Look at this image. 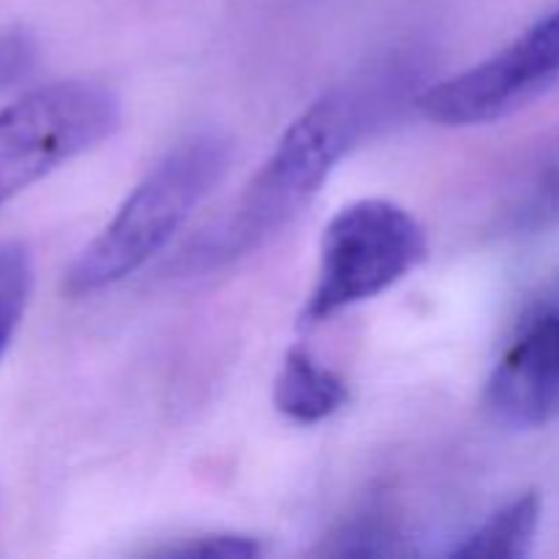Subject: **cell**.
I'll list each match as a JSON object with an SVG mask.
<instances>
[{"label":"cell","instance_id":"obj_5","mask_svg":"<svg viewBox=\"0 0 559 559\" xmlns=\"http://www.w3.org/2000/svg\"><path fill=\"white\" fill-rule=\"evenodd\" d=\"M557 80L559 5L497 55L426 87L415 104L437 126H484L527 107Z\"/></svg>","mask_w":559,"mask_h":559},{"label":"cell","instance_id":"obj_1","mask_svg":"<svg viewBox=\"0 0 559 559\" xmlns=\"http://www.w3.org/2000/svg\"><path fill=\"white\" fill-rule=\"evenodd\" d=\"M409 66L374 69L366 80L333 87L304 109L235 205L180 257L186 273L216 271L271 243L311 205L333 169L374 129L388 109L407 96Z\"/></svg>","mask_w":559,"mask_h":559},{"label":"cell","instance_id":"obj_10","mask_svg":"<svg viewBox=\"0 0 559 559\" xmlns=\"http://www.w3.org/2000/svg\"><path fill=\"white\" fill-rule=\"evenodd\" d=\"M333 546L328 555L338 557H385L402 555L399 533L393 524L382 519V513H364L355 522L344 524L342 533L333 535Z\"/></svg>","mask_w":559,"mask_h":559},{"label":"cell","instance_id":"obj_4","mask_svg":"<svg viewBox=\"0 0 559 559\" xmlns=\"http://www.w3.org/2000/svg\"><path fill=\"white\" fill-rule=\"evenodd\" d=\"M123 107L112 87L60 80L0 109V205L118 131Z\"/></svg>","mask_w":559,"mask_h":559},{"label":"cell","instance_id":"obj_9","mask_svg":"<svg viewBox=\"0 0 559 559\" xmlns=\"http://www.w3.org/2000/svg\"><path fill=\"white\" fill-rule=\"evenodd\" d=\"M33 289L31 251L20 240H0V360L9 353Z\"/></svg>","mask_w":559,"mask_h":559},{"label":"cell","instance_id":"obj_3","mask_svg":"<svg viewBox=\"0 0 559 559\" xmlns=\"http://www.w3.org/2000/svg\"><path fill=\"white\" fill-rule=\"evenodd\" d=\"M426 254V229L407 207L380 197L349 202L322 229L317 278L300 320L317 325L377 298L409 276Z\"/></svg>","mask_w":559,"mask_h":559},{"label":"cell","instance_id":"obj_7","mask_svg":"<svg viewBox=\"0 0 559 559\" xmlns=\"http://www.w3.org/2000/svg\"><path fill=\"white\" fill-rule=\"evenodd\" d=\"M349 388L342 377L314 358L306 347L284 355L273 385V404L284 418L300 426H314L336 415L347 404Z\"/></svg>","mask_w":559,"mask_h":559},{"label":"cell","instance_id":"obj_13","mask_svg":"<svg viewBox=\"0 0 559 559\" xmlns=\"http://www.w3.org/2000/svg\"><path fill=\"white\" fill-rule=\"evenodd\" d=\"M36 63V41L25 31H0V91L14 85Z\"/></svg>","mask_w":559,"mask_h":559},{"label":"cell","instance_id":"obj_12","mask_svg":"<svg viewBox=\"0 0 559 559\" xmlns=\"http://www.w3.org/2000/svg\"><path fill=\"white\" fill-rule=\"evenodd\" d=\"M519 224L524 229L559 227V164H555L546 178L535 186L533 197L519 211Z\"/></svg>","mask_w":559,"mask_h":559},{"label":"cell","instance_id":"obj_2","mask_svg":"<svg viewBox=\"0 0 559 559\" xmlns=\"http://www.w3.org/2000/svg\"><path fill=\"white\" fill-rule=\"evenodd\" d=\"M229 162L233 142L218 131H197L175 145L71 262L66 293L87 298L142 271L222 183Z\"/></svg>","mask_w":559,"mask_h":559},{"label":"cell","instance_id":"obj_6","mask_svg":"<svg viewBox=\"0 0 559 559\" xmlns=\"http://www.w3.org/2000/svg\"><path fill=\"white\" fill-rule=\"evenodd\" d=\"M559 404V309L524 322L486 382V409L508 429H538Z\"/></svg>","mask_w":559,"mask_h":559},{"label":"cell","instance_id":"obj_11","mask_svg":"<svg viewBox=\"0 0 559 559\" xmlns=\"http://www.w3.org/2000/svg\"><path fill=\"white\" fill-rule=\"evenodd\" d=\"M164 557H205V559H251L262 555V544L251 535H202V538H189L178 546H169L162 551Z\"/></svg>","mask_w":559,"mask_h":559},{"label":"cell","instance_id":"obj_8","mask_svg":"<svg viewBox=\"0 0 559 559\" xmlns=\"http://www.w3.org/2000/svg\"><path fill=\"white\" fill-rule=\"evenodd\" d=\"M540 513H544V506H540L538 491H524L516 500L497 508L478 527L469 530L459 544H453V549L448 555L462 559L527 557L533 551L535 535H538Z\"/></svg>","mask_w":559,"mask_h":559}]
</instances>
